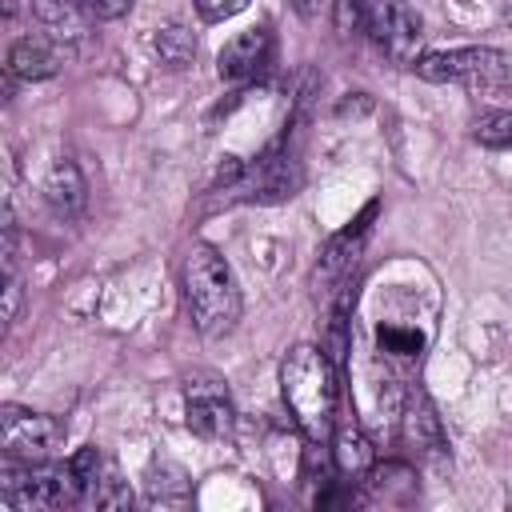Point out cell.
<instances>
[{
  "label": "cell",
  "mask_w": 512,
  "mask_h": 512,
  "mask_svg": "<svg viewBox=\"0 0 512 512\" xmlns=\"http://www.w3.org/2000/svg\"><path fill=\"white\" fill-rule=\"evenodd\" d=\"M84 504L88 508H128L132 504V488H128V480H120V472L112 464H104L100 476L92 480Z\"/></svg>",
  "instance_id": "17"
},
{
  "label": "cell",
  "mask_w": 512,
  "mask_h": 512,
  "mask_svg": "<svg viewBox=\"0 0 512 512\" xmlns=\"http://www.w3.org/2000/svg\"><path fill=\"white\" fill-rule=\"evenodd\" d=\"M280 396L308 440H328L340 404V368L320 344H296L280 360Z\"/></svg>",
  "instance_id": "1"
},
{
  "label": "cell",
  "mask_w": 512,
  "mask_h": 512,
  "mask_svg": "<svg viewBox=\"0 0 512 512\" xmlns=\"http://www.w3.org/2000/svg\"><path fill=\"white\" fill-rule=\"evenodd\" d=\"M400 440L412 448L416 460L424 464H444L448 460V436L444 424L436 416V404L428 400V392L412 380L400 396Z\"/></svg>",
  "instance_id": "8"
},
{
  "label": "cell",
  "mask_w": 512,
  "mask_h": 512,
  "mask_svg": "<svg viewBox=\"0 0 512 512\" xmlns=\"http://www.w3.org/2000/svg\"><path fill=\"white\" fill-rule=\"evenodd\" d=\"M368 36L376 40V48L388 60L412 64L416 44H420V16L412 12L408 0H376L372 16H368Z\"/></svg>",
  "instance_id": "9"
},
{
  "label": "cell",
  "mask_w": 512,
  "mask_h": 512,
  "mask_svg": "<svg viewBox=\"0 0 512 512\" xmlns=\"http://www.w3.org/2000/svg\"><path fill=\"white\" fill-rule=\"evenodd\" d=\"M412 72L428 84H464V88H500L512 84V52L468 44V48H440L412 60Z\"/></svg>",
  "instance_id": "4"
},
{
  "label": "cell",
  "mask_w": 512,
  "mask_h": 512,
  "mask_svg": "<svg viewBox=\"0 0 512 512\" xmlns=\"http://www.w3.org/2000/svg\"><path fill=\"white\" fill-rule=\"evenodd\" d=\"M324 4H328V0H296V12L312 20V16H320V8H324Z\"/></svg>",
  "instance_id": "22"
},
{
  "label": "cell",
  "mask_w": 512,
  "mask_h": 512,
  "mask_svg": "<svg viewBox=\"0 0 512 512\" xmlns=\"http://www.w3.org/2000/svg\"><path fill=\"white\" fill-rule=\"evenodd\" d=\"M268 60H272V32H268L264 24H256V28L236 32V36L220 48L216 72H220V80L240 84V80H252L256 72H264Z\"/></svg>",
  "instance_id": "11"
},
{
  "label": "cell",
  "mask_w": 512,
  "mask_h": 512,
  "mask_svg": "<svg viewBox=\"0 0 512 512\" xmlns=\"http://www.w3.org/2000/svg\"><path fill=\"white\" fill-rule=\"evenodd\" d=\"M32 16L40 24V32L56 44H72L84 36L88 28V8L80 0H32Z\"/></svg>",
  "instance_id": "15"
},
{
  "label": "cell",
  "mask_w": 512,
  "mask_h": 512,
  "mask_svg": "<svg viewBox=\"0 0 512 512\" xmlns=\"http://www.w3.org/2000/svg\"><path fill=\"white\" fill-rule=\"evenodd\" d=\"M372 216H376V204L364 208V216H356L348 228H340L336 236H328L320 260H316V280L320 284H340L352 276L364 244H368V232H372Z\"/></svg>",
  "instance_id": "10"
},
{
  "label": "cell",
  "mask_w": 512,
  "mask_h": 512,
  "mask_svg": "<svg viewBox=\"0 0 512 512\" xmlns=\"http://www.w3.org/2000/svg\"><path fill=\"white\" fill-rule=\"evenodd\" d=\"M248 8V0H196V12L204 24H224L232 16H240Z\"/></svg>",
  "instance_id": "20"
},
{
  "label": "cell",
  "mask_w": 512,
  "mask_h": 512,
  "mask_svg": "<svg viewBox=\"0 0 512 512\" xmlns=\"http://www.w3.org/2000/svg\"><path fill=\"white\" fill-rule=\"evenodd\" d=\"M152 52H156L160 68L180 72V68H188V64L196 60V36H192L184 24H164V28H156V36H152Z\"/></svg>",
  "instance_id": "16"
},
{
  "label": "cell",
  "mask_w": 512,
  "mask_h": 512,
  "mask_svg": "<svg viewBox=\"0 0 512 512\" xmlns=\"http://www.w3.org/2000/svg\"><path fill=\"white\" fill-rule=\"evenodd\" d=\"M432 344V316L424 320L420 308L404 316H380L372 324V352L392 368V376H412ZM412 384V380H408Z\"/></svg>",
  "instance_id": "6"
},
{
  "label": "cell",
  "mask_w": 512,
  "mask_h": 512,
  "mask_svg": "<svg viewBox=\"0 0 512 512\" xmlns=\"http://www.w3.org/2000/svg\"><path fill=\"white\" fill-rule=\"evenodd\" d=\"M472 140L484 148H512V108H492L472 120Z\"/></svg>",
  "instance_id": "18"
},
{
  "label": "cell",
  "mask_w": 512,
  "mask_h": 512,
  "mask_svg": "<svg viewBox=\"0 0 512 512\" xmlns=\"http://www.w3.org/2000/svg\"><path fill=\"white\" fill-rule=\"evenodd\" d=\"M504 24H512V0H504Z\"/></svg>",
  "instance_id": "23"
},
{
  "label": "cell",
  "mask_w": 512,
  "mask_h": 512,
  "mask_svg": "<svg viewBox=\"0 0 512 512\" xmlns=\"http://www.w3.org/2000/svg\"><path fill=\"white\" fill-rule=\"evenodd\" d=\"M44 200H48L52 212L64 216V220H72V216L84 212V204H88V184H84V172L76 168V160L60 156V160L48 168V176H44Z\"/></svg>",
  "instance_id": "13"
},
{
  "label": "cell",
  "mask_w": 512,
  "mask_h": 512,
  "mask_svg": "<svg viewBox=\"0 0 512 512\" xmlns=\"http://www.w3.org/2000/svg\"><path fill=\"white\" fill-rule=\"evenodd\" d=\"M184 424H188L192 436H200L208 444L232 436V428H236V404H232V396H228V388H224L220 376L200 372V376H192L184 384Z\"/></svg>",
  "instance_id": "7"
},
{
  "label": "cell",
  "mask_w": 512,
  "mask_h": 512,
  "mask_svg": "<svg viewBox=\"0 0 512 512\" xmlns=\"http://www.w3.org/2000/svg\"><path fill=\"white\" fill-rule=\"evenodd\" d=\"M332 464L340 472V480H360L372 464H376V448L368 440V432L356 420H344L332 428Z\"/></svg>",
  "instance_id": "14"
},
{
  "label": "cell",
  "mask_w": 512,
  "mask_h": 512,
  "mask_svg": "<svg viewBox=\"0 0 512 512\" xmlns=\"http://www.w3.org/2000/svg\"><path fill=\"white\" fill-rule=\"evenodd\" d=\"M372 4L376 0H332V16H336V28L344 36L352 32H368V16H372Z\"/></svg>",
  "instance_id": "19"
},
{
  "label": "cell",
  "mask_w": 512,
  "mask_h": 512,
  "mask_svg": "<svg viewBox=\"0 0 512 512\" xmlns=\"http://www.w3.org/2000/svg\"><path fill=\"white\" fill-rule=\"evenodd\" d=\"M64 444V424L48 412H32L20 404H4L0 408V448L8 460H52Z\"/></svg>",
  "instance_id": "5"
},
{
  "label": "cell",
  "mask_w": 512,
  "mask_h": 512,
  "mask_svg": "<svg viewBox=\"0 0 512 512\" xmlns=\"http://www.w3.org/2000/svg\"><path fill=\"white\" fill-rule=\"evenodd\" d=\"M0 500L12 512H56L84 504V480L72 460H8L0 468Z\"/></svg>",
  "instance_id": "3"
},
{
  "label": "cell",
  "mask_w": 512,
  "mask_h": 512,
  "mask_svg": "<svg viewBox=\"0 0 512 512\" xmlns=\"http://www.w3.org/2000/svg\"><path fill=\"white\" fill-rule=\"evenodd\" d=\"M180 292H184V308L192 316V328L204 340H224L236 324H240V284L232 264L220 256L216 244H192L184 264H180Z\"/></svg>",
  "instance_id": "2"
},
{
  "label": "cell",
  "mask_w": 512,
  "mask_h": 512,
  "mask_svg": "<svg viewBox=\"0 0 512 512\" xmlns=\"http://www.w3.org/2000/svg\"><path fill=\"white\" fill-rule=\"evenodd\" d=\"M64 64V44L40 36H24L8 48V76L12 80H48Z\"/></svg>",
  "instance_id": "12"
},
{
  "label": "cell",
  "mask_w": 512,
  "mask_h": 512,
  "mask_svg": "<svg viewBox=\"0 0 512 512\" xmlns=\"http://www.w3.org/2000/svg\"><path fill=\"white\" fill-rule=\"evenodd\" d=\"M80 4L88 8L92 20H120L132 8V0H80Z\"/></svg>",
  "instance_id": "21"
}]
</instances>
